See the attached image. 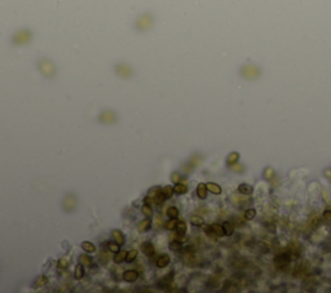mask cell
<instances>
[{"label": "cell", "mask_w": 331, "mask_h": 293, "mask_svg": "<svg viewBox=\"0 0 331 293\" xmlns=\"http://www.w3.org/2000/svg\"><path fill=\"white\" fill-rule=\"evenodd\" d=\"M207 190L211 191L212 194H215V195H219L221 194V187L217 185V183H213V182H210L207 183Z\"/></svg>", "instance_id": "cell-15"}, {"label": "cell", "mask_w": 331, "mask_h": 293, "mask_svg": "<svg viewBox=\"0 0 331 293\" xmlns=\"http://www.w3.org/2000/svg\"><path fill=\"white\" fill-rule=\"evenodd\" d=\"M238 191L243 195H250V194H252L254 189H252V186L247 185V183H242V185H239V187H238Z\"/></svg>", "instance_id": "cell-14"}, {"label": "cell", "mask_w": 331, "mask_h": 293, "mask_svg": "<svg viewBox=\"0 0 331 293\" xmlns=\"http://www.w3.org/2000/svg\"><path fill=\"white\" fill-rule=\"evenodd\" d=\"M31 38H33V34L30 32V30H19L17 31L16 34L13 35V44L16 45H25V44H29L31 41Z\"/></svg>", "instance_id": "cell-1"}, {"label": "cell", "mask_w": 331, "mask_h": 293, "mask_svg": "<svg viewBox=\"0 0 331 293\" xmlns=\"http://www.w3.org/2000/svg\"><path fill=\"white\" fill-rule=\"evenodd\" d=\"M167 214L169 218H177V216H179V209L176 207H169L167 209Z\"/></svg>", "instance_id": "cell-26"}, {"label": "cell", "mask_w": 331, "mask_h": 293, "mask_svg": "<svg viewBox=\"0 0 331 293\" xmlns=\"http://www.w3.org/2000/svg\"><path fill=\"white\" fill-rule=\"evenodd\" d=\"M115 69H116V74H118L119 76H122V78H130L132 75V67L130 66V65H127V63L116 65Z\"/></svg>", "instance_id": "cell-4"}, {"label": "cell", "mask_w": 331, "mask_h": 293, "mask_svg": "<svg viewBox=\"0 0 331 293\" xmlns=\"http://www.w3.org/2000/svg\"><path fill=\"white\" fill-rule=\"evenodd\" d=\"M162 192H163V189H161L159 186H154V187H152L150 190L147 191V196H150L152 199H155L158 195L162 194Z\"/></svg>", "instance_id": "cell-13"}, {"label": "cell", "mask_w": 331, "mask_h": 293, "mask_svg": "<svg viewBox=\"0 0 331 293\" xmlns=\"http://www.w3.org/2000/svg\"><path fill=\"white\" fill-rule=\"evenodd\" d=\"M152 24H153V18H152V16L144 14V16H141L140 18L137 19L136 26H137L138 30H146V29H149V27L152 26Z\"/></svg>", "instance_id": "cell-3"}, {"label": "cell", "mask_w": 331, "mask_h": 293, "mask_svg": "<svg viewBox=\"0 0 331 293\" xmlns=\"http://www.w3.org/2000/svg\"><path fill=\"white\" fill-rule=\"evenodd\" d=\"M138 278V273L136 270H130V271H125V273L123 274V279L125 280V281H135L136 279Z\"/></svg>", "instance_id": "cell-5"}, {"label": "cell", "mask_w": 331, "mask_h": 293, "mask_svg": "<svg viewBox=\"0 0 331 293\" xmlns=\"http://www.w3.org/2000/svg\"><path fill=\"white\" fill-rule=\"evenodd\" d=\"M210 226H211V229H212L213 235H216V236H224V235H225V233H224V227H222V225L213 223V225H210Z\"/></svg>", "instance_id": "cell-12"}, {"label": "cell", "mask_w": 331, "mask_h": 293, "mask_svg": "<svg viewBox=\"0 0 331 293\" xmlns=\"http://www.w3.org/2000/svg\"><path fill=\"white\" fill-rule=\"evenodd\" d=\"M168 264H169V256H167V254H162L157 261V266L159 269H163V267L168 266Z\"/></svg>", "instance_id": "cell-11"}, {"label": "cell", "mask_w": 331, "mask_h": 293, "mask_svg": "<svg viewBox=\"0 0 331 293\" xmlns=\"http://www.w3.org/2000/svg\"><path fill=\"white\" fill-rule=\"evenodd\" d=\"M174 192H175V190H174V187L172 186H166L164 189H163V194H164V196L168 199V198H171L174 195Z\"/></svg>", "instance_id": "cell-31"}, {"label": "cell", "mask_w": 331, "mask_h": 293, "mask_svg": "<svg viewBox=\"0 0 331 293\" xmlns=\"http://www.w3.org/2000/svg\"><path fill=\"white\" fill-rule=\"evenodd\" d=\"M238 159H239V154L238 153H232L228 159H227V163L229 165H233V164H236V163H238Z\"/></svg>", "instance_id": "cell-22"}, {"label": "cell", "mask_w": 331, "mask_h": 293, "mask_svg": "<svg viewBox=\"0 0 331 293\" xmlns=\"http://www.w3.org/2000/svg\"><path fill=\"white\" fill-rule=\"evenodd\" d=\"M255 214H256V211L254 208H250V209H247L246 212H244V217H246V220H252L255 217Z\"/></svg>", "instance_id": "cell-33"}, {"label": "cell", "mask_w": 331, "mask_h": 293, "mask_svg": "<svg viewBox=\"0 0 331 293\" xmlns=\"http://www.w3.org/2000/svg\"><path fill=\"white\" fill-rule=\"evenodd\" d=\"M136 257H137V251H136V249H132V251L127 252V256H125V261H128V262H132Z\"/></svg>", "instance_id": "cell-28"}, {"label": "cell", "mask_w": 331, "mask_h": 293, "mask_svg": "<svg viewBox=\"0 0 331 293\" xmlns=\"http://www.w3.org/2000/svg\"><path fill=\"white\" fill-rule=\"evenodd\" d=\"M125 256H127V252L124 251H120V252H116L115 256H114V262L115 264H120L125 259Z\"/></svg>", "instance_id": "cell-18"}, {"label": "cell", "mask_w": 331, "mask_h": 293, "mask_svg": "<svg viewBox=\"0 0 331 293\" xmlns=\"http://www.w3.org/2000/svg\"><path fill=\"white\" fill-rule=\"evenodd\" d=\"M222 227H224V233H225V235H232L233 231H234V227H233V225L230 222H224Z\"/></svg>", "instance_id": "cell-24"}, {"label": "cell", "mask_w": 331, "mask_h": 293, "mask_svg": "<svg viewBox=\"0 0 331 293\" xmlns=\"http://www.w3.org/2000/svg\"><path fill=\"white\" fill-rule=\"evenodd\" d=\"M197 195L200 199H206L207 198V185L206 183H199L197 187Z\"/></svg>", "instance_id": "cell-8"}, {"label": "cell", "mask_w": 331, "mask_h": 293, "mask_svg": "<svg viewBox=\"0 0 331 293\" xmlns=\"http://www.w3.org/2000/svg\"><path fill=\"white\" fill-rule=\"evenodd\" d=\"M67 265H69V262L66 261L65 258H61L60 261H58V266H60L61 269H65V267H67Z\"/></svg>", "instance_id": "cell-34"}, {"label": "cell", "mask_w": 331, "mask_h": 293, "mask_svg": "<svg viewBox=\"0 0 331 293\" xmlns=\"http://www.w3.org/2000/svg\"><path fill=\"white\" fill-rule=\"evenodd\" d=\"M169 248L172 249V251H179V249H181V242L171 240V243H169Z\"/></svg>", "instance_id": "cell-32"}, {"label": "cell", "mask_w": 331, "mask_h": 293, "mask_svg": "<svg viewBox=\"0 0 331 293\" xmlns=\"http://www.w3.org/2000/svg\"><path fill=\"white\" fill-rule=\"evenodd\" d=\"M141 251H142V253L145 254V256H153V253H154V247H153V244L152 243H149V242H146V243H144L142 245H141Z\"/></svg>", "instance_id": "cell-6"}, {"label": "cell", "mask_w": 331, "mask_h": 293, "mask_svg": "<svg viewBox=\"0 0 331 293\" xmlns=\"http://www.w3.org/2000/svg\"><path fill=\"white\" fill-rule=\"evenodd\" d=\"M79 261H80V264L83 266H91L92 265V258L89 256H87V254H80Z\"/></svg>", "instance_id": "cell-21"}, {"label": "cell", "mask_w": 331, "mask_h": 293, "mask_svg": "<svg viewBox=\"0 0 331 293\" xmlns=\"http://www.w3.org/2000/svg\"><path fill=\"white\" fill-rule=\"evenodd\" d=\"M177 220L176 218H171L168 222H166V225H164V227L167 230H175V227H176V225H177Z\"/></svg>", "instance_id": "cell-27"}, {"label": "cell", "mask_w": 331, "mask_h": 293, "mask_svg": "<svg viewBox=\"0 0 331 293\" xmlns=\"http://www.w3.org/2000/svg\"><path fill=\"white\" fill-rule=\"evenodd\" d=\"M174 190H175V192L176 194H179V195H183V194H185L186 191H188V186L185 185V183H176V186L174 187Z\"/></svg>", "instance_id": "cell-17"}, {"label": "cell", "mask_w": 331, "mask_h": 293, "mask_svg": "<svg viewBox=\"0 0 331 293\" xmlns=\"http://www.w3.org/2000/svg\"><path fill=\"white\" fill-rule=\"evenodd\" d=\"M323 217H325V220H327L328 222H331V211H330V209L325 211V212H323Z\"/></svg>", "instance_id": "cell-36"}, {"label": "cell", "mask_w": 331, "mask_h": 293, "mask_svg": "<svg viewBox=\"0 0 331 293\" xmlns=\"http://www.w3.org/2000/svg\"><path fill=\"white\" fill-rule=\"evenodd\" d=\"M190 222H191V225H194V226H202L205 223L203 218H202L200 216H193L190 218Z\"/></svg>", "instance_id": "cell-23"}, {"label": "cell", "mask_w": 331, "mask_h": 293, "mask_svg": "<svg viewBox=\"0 0 331 293\" xmlns=\"http://www.w3.org/2000/svg\"><path fill=\"white\" fill-rule=\"evenodd\" d=\"M171 180H172V182H174V183H179L181 178H180V175H179V173H174V175H172V177H171Z\"/></svg>", "instance_id": "cell-35"}, {"label": "cell", "mask_w": 331, "mask_h": 293, "mask_svg": "<svg viewBox=\"0 0 331 293\" xmlns=\"http://www.w3.org/2000/svg\"><path fill=\"white\" fill-rule=\"evenodd\" d=\"M152 227V220L150 218H145L140 222V225H138V231L140 233H145L149 229Z\"/></svg>", "instance_id": "cell-9"}, {"label": "cell", "mask_w": 331, "mask_h": 293, "mask_svg": "<svg viewBox=\"0 0 331 293\" xmlns=\"http://www.w3.org/2000/svg\"><path fill=\"white\" fill-rule=\"evenodd\" d=\"M141 212L146 216V217H152V214H153V211H152V207L150 205H146V204H144L142 205V208H141Z\"/></svg>", "instance_id": "cell-30"}, {"label": "cell", "mask_w": 331, "mask_h": 293, "mask_svg": "<svg viewBox=\"0 0 331 293\" xmlns=\"http://www.w3.org/2000/svg\"><path fill=\"white\" fill-rule=\"evenodd\" d=\"M74 276H75V279H82L84 276V267L82 264H79L74 270Z\"/></svg>", "instance_id": "cell-19"}, {"label": "cell", "mask_w": 331, "mask_h": 293, "mask_svg": "<svg viewBox=\"0 0 331 293\" xmlns=\"http://www.w3.org/2000/svg\"><path fill=\"white\" fill-rule=\"evenodd\" d=\"M119 247H120V245H119L118 243H116L115 240H114V242H109V243H108V249H109L110 252H113V253L119 252Z\"/></svg>", "instance_id": "cell-25"}, {"label": "cell", "mask_w": 331, "mask_h": 293, "mask_svg": "<svg viewBox=\"0 0 331 293\" xmlns=\"http://www.w3.org/2000/svg\"><path fill=\"white\" fill-rule=\"evenodd\" d=\"M82 248L84 249V252H87V253H93L96 251V247L91 242H83L82 243Z\"/></svg>", "instance_id": "cell-16"}, {"label": "cell", "mask_w": 331, "mask_h": 293, "mask_svg": "<svg viewBox=\"0 0 331 293\" xmlns=\"http://www.w3.org/2000/svg\"><path fill=\"white\" fill-rule=\"evenodd\" d=\"M38 67H39V71L47 78H52L53 75L56 74L55 65H53L49 60H40L38 63Z\"/></svg>", "instance_id": "cell-2"}, {"label": "cell", "mask_w": 331, "mask_h": 293, "mask_svg": "<svg viewBox=\"0 0 331 293\" xmlns=\"http://www.w3.org/2000/svg\"><path fill=\"white\" fill-rule=\"evenodd\" d=\"M175 230H176L177 234L184 235L186 233V225H185V222L184 221H179L177 225H176V227H175Z\"/></svg>", "instance_id": "cell-20"}, {"label": "cell", "mask_w": 331, "mask_h": 293, "mask_svg": "<svg viewBox=\"0 0 331 293\" xmlns=\"http://www.w3.org/2000/svg\"><path fill=\"white\" fill-rule=\"evenodd\" d=\"M113 238H114V240L118 243L119 245H123L124 244V235H123V233L122 231H119V230H113Z\"/></svg>", "instance_id": "cell-10"}, {"label": "cell", "mask_w": 331, "mask_h": 293, "mask_svg": "<svg viewBox=\"0 0 331 293\" xmlns=\"http://www.w3.org/2000/svg\"><path fill=\"white\" fill-rule=\"evenodd\" d=\"M47 283H48V278H47V276H44V275H41V276H39V279L36 280L35 287H36V288H39V287L45 285Z\"/></svg>", "instance_id": "cell-29"}, {"label": "cell", "mask_w": 331, "mask_h": 293, "mask_svg": "<svg viewBox=\"0 0 331 293\" xmlns=\"http://www.w3.org/2000/svg\"><path fill=\"white\" fill-rule=\"evenodd\" d=\"M75 204H77V199L75 198H71V195H67L66 199H65V209L66 211H72L75 208Z\"/></svg>", "instance_id": "cell-7"}]
</instances>
